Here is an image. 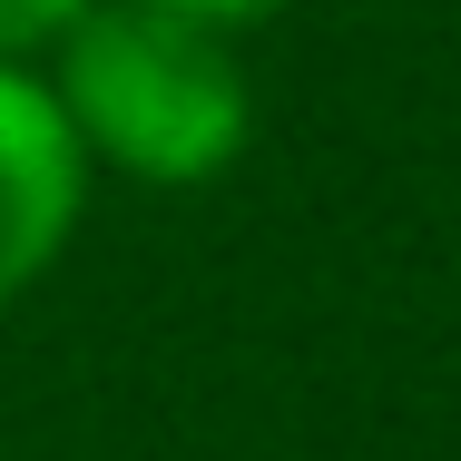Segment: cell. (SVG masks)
<instances>
[{
	"mask_svg": "<svg viewBox=\"0 0 461 461\" xmlns=\"http://www.w3.org/2000/svg\"><path fill=\"white\" fill-rule=\"evenodd\" d=\"M89 0H0V50H30V40H50V30H69Z\"/></svg>",
	"mask_w": 461,
	"mask_h": 461,
	"instance_id": "3",
	"label": "cell"
},
{
	"mask_svg": "<svg viewBox=\"0 0 461 461\" xmlns=\"http://www.w3.org/2000/svg\"><path fill=\"white\" fill-rule=\"evenodd\" d=\"M79 216V128L50 89L0 69V304L59 256Z\"/></svg>",
	"mask_w": 461,
	"mask_h": 461,
	"instance_id": "2",
	"label": "cell"
},
{
	"mask_svg": "<svg viewBox=\"0 0 461 461\" xmlns=\"http://www.w3.org/2000/svg\"><path fill=\"white\" fill-rule=\"evenodd\" d=\"M158 10H177V20H206V30H216V20H246V10H266V0H158Z\"/></svg>",
	"mask_w": 461,
	"mask_h": 461,
	"instance_id": "4",
	"label": "cell"
},
{
	"mask_svg": "<svg viewBox=\"0 0 461 461\" xmlns=\"http://www.w3.org/2000/svg\"><path fill=\"white\" fill-rule=\"evenodd\" d=\"M69 128H89L118 167L158 186H196L246 148V79L206 40V20H177L158 0H118L69 20Z\"/></svg>",
	"mask_w": 461,
	"mask_h": 461,
	"instance_id": "1",
	"label": "cell"
}]
</instances>
